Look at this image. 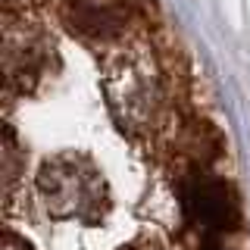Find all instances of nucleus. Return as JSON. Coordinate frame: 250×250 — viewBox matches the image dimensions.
Listing matches in <instances>:
<instances>
[{
	"label": "nucleus",
	"mask_w": 250,
	"mask_h": 250,
	"mask_svg": "<svg viewBox=\"0 0 250 250\" xmlns=\"http://www.w3.org/2000/svg\"><path fill=\"white\" fill-rule=\"evenodd\" d=\"M185 209L203 231H229L238 225V197L222 182H203L191 185L185 191Z\"/></svg>",
	"instance_id": "nucleus-1"
},
{
	"label": "nucleus",
	"mask_w": 250,
	"mask_h": 250,
	"mask_svg": "<svg viewBox=\"0 0 250 250\" xmlns=\"http://www.w3.org/2000/svg\"><path fill=\"white\" fill-rule=\"evenodd\" d=\"M213 250H219V247H213Z\"/></svg>",
	"instance_id": "nucleus-2"
}]
</instances>
